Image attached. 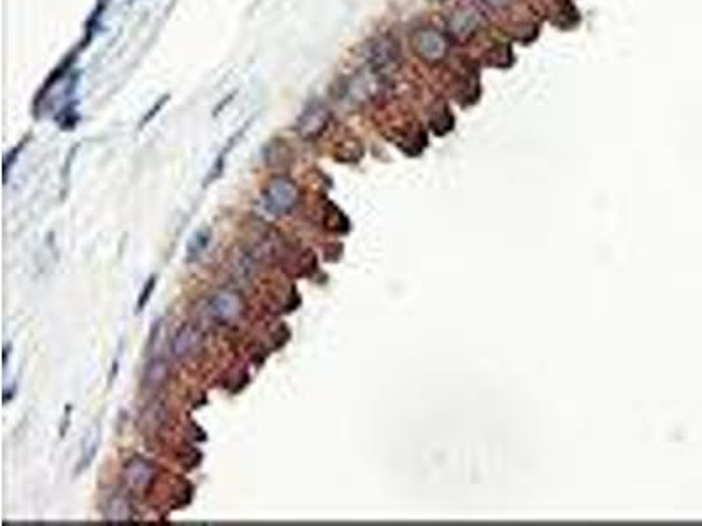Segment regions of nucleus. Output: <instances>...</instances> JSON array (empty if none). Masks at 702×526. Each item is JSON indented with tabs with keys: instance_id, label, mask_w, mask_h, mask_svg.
<instances>
[{
	"instance_id": "7",
	"label": "nucleus",
	"mask_w": 702,
	"mask_h": 526,
	"mask_svg": "<svg viewBox=\"0 0 702 526\" xmlns=\"http://www.w3.org/2000/svg\"><path fill=\"white\" fill-rule=\"evenodd\" d=\"M241 309H243V304L239 297L234 293H218L209 302V312L212 318L222 323L234 321L241 314Z\"/></svg>"
},
{
	"instance_id": "4",
	"label": "nucleus",
	"mask_w": 702,
	"mask_h": 526,
	"mask_svg": "<svg viewBox=\"0 0 702 526\" xmlns=\"http://www.w3.org/2000/svg\"><path fill=\"white\" fill-rule=\"evenodd\" d=\"M328 123H330L328 107L320 100H313L300 114L299 121H297V132L306 141H314L327 130Z\"/></svg>"
},
{
	"instance_id": "12",
	"label": "nucleus",
	"mask_w": 702,
	"mask_h": 526,
	"mask_svg": "<svg viewBox=\"0 0 702 526\" xmlns=\"http://www.w3.org/2000/svg\"><path fill=\"white\" fill-rule=\"evenodd\" d=\"M211 230L209 228H202L198 232L194 233V237L190 239L187 247V260L188 261H195L197 258H201V254L208 249L209 242H211Z\"/></svg>"
},
{
	"instance_id": "11",
	"label": "nucleus",
	"mask_w": 702,
	"mask_h": 526,
	"mask_svg": "<svg viewBox=\"0 0 702 526\" xmlns=\"http://www.w3.org/2000/svg\"><path fill=\"white\" fill-rule=\"evenodd\" d=\"M104 518H106L107 521H113V522L132 521V518H134V511H132L130 501H128L127 498H123V497L111 498L109 504L106 505Z\"/></svg>"
},
{
	"instance_id": "10",
	"label": "nucleus",
	"mask_w": 702,
	"mask_h": 526,
	"mask_svg": "<svg viewBox=\"0 0 702 526\" xmlns=\"http://www.w3.org/2000/svg\"><path fill=\"white\" fill-rule=\"evenodd\" d=\"M99 444H100V430H99V427L95 424V427H93L92 430L86 434L85 441H83V451H81V458H79V462H78V469H76V476L81 472H85V470L88 469L90 465H92V462L95 459V456H97V449H99Z\"/></svg>"
},
{
	"instance_id": "6",
	"label": "nucleus",
	"mask_w": 702,
	"mask_h": 526,
	"mask_svg": "<svg viewBox=\"0 0 702 526\" xmlns=\"http://www.w3.org/2000/svg\"><path fill=\"white\" fill-rule=\"evenodd\" d=\"M155 479V469L144 459H132L125 466V484L132 493H144Z\"/></svg>"
},
{
	"instance_id": "14",
	"label": "nucleus",
	"mask_w": 702,
	"mask_h": 526,
	"mask_svg": "<svg viewBox=\"0 0 702 526\" xmlns=\"http://www.w3.org/2000/svg\"><path fill=\"white\" fill-rule=\"evenodd\" d=\"M483 2L487 6H490L492 9H506L509 8V4H511L513 0H483Z\"/></svg>"
},
{
	"instance_id": "3",
	"label": "nucleus",
	"mask_w": 702,
	"mask_h": 526,
	"mask_svg": "<svg viewBox=\"0 0 702 526\" xmlns=\"http://www.w3.org/2000/svg\"><path fill=\"white\" fill-rule=\"evenodd\" d=\"M299 198V191H297L295 184L286 177H276L267 184L264 191L265 207L272 212V214H286L292 211Z\"/></svg>"
},
{
	"instance_id": "5",
	"label": "nucleus",
	"mask_w": 702,
	"mask_h": 526,
	"mask_svg": "<svg viewBox=\"0 0 702 526\" xmlns=\"http://www.w3.org/2000/svg\"><path fill=\"white\" fill-rule=\"evenodd\" d=\"M481 13L478 11L473 6H464V8H459L455 13H452L448 20V32L452 36V39H455L457 43H467L469 39H473L481 29Z\"/></svg>"
},
{
	"instance_id": "8",
	"label": "nucleus",
	"mask_w": 702,
	"mask_h": 526,
	"mask_svg": "<svg viewBox=\"0 0 702 526\" xmlns=\"http://www.w3.org/2000/svg\"><path fill=\"white\" fill-rule=\"evenodd\" d=\"M167 378H169V364L163 358H155L149 361V365L144 371V378H142V385L148 389H158L160 386L166 385Z\"/></svg>"
},
{
	"instance_id": "1",
	"label": "nucleus",
	"mask_w": 702,
	"mask_h": 526,
	"mask_svg": "<svg viewBox=\"0 0 702 526\" xmlns=\"http://www.w3.org/2000/svg\"><path fill=\"white\" fill-rule=\"evenodd\" d=\"M369 69L385 79L400 65V48L393 37L379 36L369 44Z\"/></svg>"
},
{
	"instance_id": "2",
	"label": "nucleus",
	"mask_w": 702,
	"mask_h": 526,
	"mask_svg": "<svg viewBox=\"0 0 702 526\" xmlns=\"http://www.w3.org/2000/svg\"><path fill=\"white\" fill-rule=\"evenodd\" d=\"M411 48L420 60L438 64L448 55V39L436 29H417L411 34Z\"/></svg>"
},
{
	"instance_id": "13",
	"label": "nucleus",
	"mask_w": 702,
	"mask_h": 526,
	"mask_svg": "<svg viewBox=\"0 0 702 526\" xmlns=\"http://www.w3.org/2000/svg\"><path fill=\"white\" fill-rule=\"evenodd\" d=\"M155 288H156V276H151L141 291V297H139L137 300V312H141L142 309L146 307V304H148L149 298H151V293L155 291Z\"/></svg>"
},
{
	"instance_id": "15",
	"label": "nucleus",
	"mask_w": 702,
	"mask_h": 526,
	"mask_svg": "<svg viewBox=\"0 0 702 526\" xmlns=\"http://www.w3.org/2000/svg\"><path fill=\"white\" fill-rule=\"evenodd\" d=\"M431 2H445V0H431Z\"/></svg>"
},
{
	"instance_id": "9",
	"label": "nucleus",
	"mask_w": 702,
	"mask_h": 526,
	"mask_svg": "<svg viewBox=\"0 0 702 526\" xmlns=\"http://www.w3.org/2000/svg\"><path fill=\"white\" fill-rule=\"evenodd\" d=\"M198 340H201V333L194 328V326H184L180 332L176 333L173 342V353L176 354L177 358L188 357L190 353H194L195 347L198 346Z\"/></svg>"
}]
</instances>
